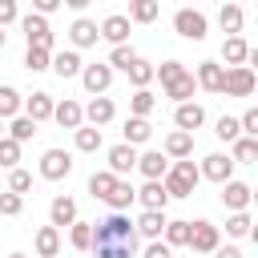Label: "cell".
Listing matches in <instances>:
<instances>
[{"instance_id":"7a4b0ae2","label":"cell","mask_w":258,"mask_h":258,"mask_svg":"<svg viewBox=\"0 0 258 258\" xmlns=\"http://www.w3.org/2000/svg\"><path fill=\"white\" fill-rule=\"evenodd\" d=\"M198 181H202V173H198V165L185 157V161H173L169 169H165V177H161V185H165V194L169 198H189L194 189H198Z\"/></svg>"},{"instance_id":"d6986e66","label":"cell","mask_w":258,"mask_h":258,"mask_svg":"<svg viewBox=\"0 0 258 258\" xmlns=\"http://www.w3.org/2000/svg\"><path fill=\"white\" fill-rule=\"evenodd\" d=\"M81 113H85V121H89L93 129H101V125H109V121H113V101H109V97H93Z\"/></svg>"},{"instance_id":"681fc988","label":"cell","mask_w":258,"mask_h":258,"mask_svg":"<svg viewBox=\"0 0 258 258\" xmlns=\"http://www.w3.org/2000/svg\"><path fill=\"white\" fill-rule=\"evenodd\" d=\"M238 129H242L246 137H258V109H246V113L238 117Z\"/></svg>"},{"instance_id":"8d00e7d4","label":"cell","mask_w":258,"mask_h":258,"mask_svg":"<svg viewBox=\"0 0 258 258\" xmlns=\"http://www.w3.org/2000/svg\"><path fill=\"white\" fill-rule=\"evenodd\" d=\"M32 133H36V125L20 113V117H12V125H8V133H4V137H12L16 145H24V141H32Z\"/></svg>"},{"instance_id":"4dcf8cb0","label":"cell","mask_w":258,"mask_h":258,"mask_svg":"<svg viewBox=\"0 0 258 258\" xmlns=\"http://www.w3.org/2000/svg\"><path fill=\"white\" fill-rule=\"evenodd\" d=\"M230 161H234V165H254V161H258V137H238Z\"/></svg>"},{"instance_id":"b9f144b4","label":"cell","mask_w":258,"mask_h":258,"mask_svg":"<svg viewBox=\"0 0 258 258\" xmlns=\"http://www.w3.org/2000/svg\"><path fill=\"white\" fill-rule=\"evenodd\" d=\"M133 60H137V52H133L129 44H117V48L109 52V60H105V64H109V69H121V73H125V69L133 64Z\"/></svg>"},{"instance_id":"f6af8a7d","label":"cell","mask_w":258,"mask_h":258,"mask_svg":"<svg viewBox=\"0 0 258 258\" xmlns=\"http://www.w3.org/2000/svg\"><path fill=\"white\" fill-rule=\"evenodd\" d=\"M16 161H20V145L12 137H0V165L4 169H16Z\"/></svg>"},{"instance_id":"ee69618b","label":"cell","mask_w":258,"mask_h":258,"mask_svg":"<svg viewBox=\"0 0 258 258\" xmlns=\"http://www.w3.org/2000/svg\"><path fill=\"white\" fill-rule=\"evenodd\" d=\"M48 60H52V52H44V48H28V52H24V69H28V73H44Z\"/></svg>"},{"instance_id":"1f68e13d","label":"cell","mask_w":258,"mask_h":258,"mask_svg":"<svg viewBox=\"0 0 258 258\" xmlns=\"http://www.w3.org/2000/svg\"><path fill=\"white\" fill-rule=\"evenodd\" d=\"M157 12H161V4H157V0H133V4H129V16H125V20L149 24V20H157Z\"/></svg>"},{"instance_id":"f5cc1de1","label":"cell","mask_w":258,"mask_h":258,"mask_svg":"<svg viewBox=\"0 0 258 258\" xmlns=\"http://www.w3.org/2000/svg\"><path fill=\"white\" fill-rule=\"evenodd\" d=\"M145 258H173V254H169V246H161V242H149Z\"/></svg>"},{"instance_id":"8fae6325","label":"cell","mask_w":258,"mask_h":258,"mask_svg":"<svg viewBox=\"0 0 258 258\" xmlns=\"http://www.w3.org/2000/svg\"><path fill=\"white\" fill-rule=\"evenodd\" d=\"M81 85H85L93 97H101V93L113 85V69H109V64H85V69H81Z\"/></svg>"},{"instance_id":"4316f807","label":"cell","mask_w":258,"mask_h":258,"mask_svg":"<svg viewBox=\"0 0 258 258\" xmlns=\"http://www.w3.org/2000/svg\"><path fill=\"white\" fill-rule=\"evenodd\" d=\"M133 202H137V189H133L129 181H117V185H113V194L105 198V206H109L113 214H125V210H129Z\"/></svg>"},{"instance_id":"3957f363","label":"cell","mask_w":258,"mask_h":258,"mask_svg":"<svg viewBox=\"0 0 258 258\" xmlns=\"http://www.w3.org/2000/svg\"><path fill=\"white\" fill-rule=\"evenodd\" d=\"M93 242H125V246H137V230H133L129 214H109V218L93 222Z\"/></svg>"},{"instance_id":"5bb4252c","label":"cell","mask_w":258,"mask_h":258,"mask_svg":"<svg viewBox=\"0 0 258 258\" xmlns=\"http://www.w3.org/2000/svg\"><path fill=\"white\" fill-rule=\"evenodd\" d=\"M137 169L145 173V181H161L165 169H169V157L161 149H149V153H137Z\"/></svg>"},{"instance_id":"ffe728a7","label":"cell","mask_w":258,"mask_h":258,"mask_svg":"<svg viewBox=\"0 0 258 258\" xmlns=\"http://www.w3.org/2000/svg\"><path fill=\"white\" fill-rule=\"evenodd\" d=\"M137 202H141L145 210H161V214H165L169 194H165V185H161V181H145V185L137 189Z\"/></svg>"},{"instance_id":"816d5d0a","label":"cell","mask_w":258,"mask_h":258,"mask_svg":"<svg viewBox=\"0 0 258 258\" xmlns=\"http://www.w3.org/2000/svg\"><path fill=\"white\" fill-rule=\"evenodd\" d=\"M32 8H36V16H44V20H48V12H56V8H60V0H32Z\"/></svg>"},{"instance_id":"9a60e30c","label":"cell","mask_w":258,"mask_h":258,"mask_svg":"<svg viewBox=\"0 0 258 258\" xmlns=\"http://www.w3.org/2000/svg\"><path fill=\"white\" fill-rule=\"evenodd\" d=\"M52 121H56L60 129H73V133H77V129L85 125V113H81V105H77V101H69V97H64L60 105H52Z\"/></svg>"},{"instance_id":"f546056e","label":"cell","mask_w":258,"mask_h":258,"mask_svg":"<svg viewBox=\"0 0 258 258\" xmlns=\"http://www.w3.org/2000/svg\"><path fill=\"white\" fill-rule=\"evenodd\" d=\"M20 109H24V97H20L12 85H0V121L20 117Z\"/></svg>"},{"instance_id":"74e56055","label":"cell","mask_w":258,"mask_h":258,"mask_svg":"<svg viewBox=\"0 0 258 258\" xmlns=\"http://www.w3.org/2000/svg\"><path fill=\"white\" fill-rule=\"evenodd\" d=\"M218 20H222V28H226L230 36H238V28H242V8H238V4H222Z\"/></svg>"},{"instance_id":"9f6ffc18","label":"cell","mask_w":258,"mask_h":258,"mask_svg":"<svg viewBox=\"0 0 258 258\" xmlns=\"http://www.w3.org/2000/svg\"><path fill=\"white\" fill-rule=\"evenodd\" d=\"M8 258H28V254H8Z\"/></svg>"},{"instance_id":"6f0895ef","label":"cell","mask_w":258,"mask_h":258,"mask_svg":"<svg viewBox=\"0 0 258 258\" xmlns=\"http://www.w3.org/2000/svg\"><path fill=\"white\" fill-rule=\"evenodd\" d=\"M0 137H4V121H0Z\"/></svg>"},{"instance_id":"6da1fadb","label":"cell","mask_w":258,"mask_h":258,"mask_svg":"<svg viewBox=\"0 0 258 258\" xmlns=\"http://www.w3.org/2000/svg\"><path fill=\"white\" fill-rule=\"evenodd\" d=\"M153 77H161V89H165V97H173L177 105H185V101L194 97V89H198L194 73H189L181 60H161V69H153Z\"/></svg>"},{"instance_id":"2e32d148","label":"cell","mask_w":258,"mask_h":258,"mask_svg":"<svg viewBox=\"0 0 258 258\" xmlns=\"http://www.w3.org/2000/svg\"><path fill=\"white\" fill-rule=\"evenodd\" d=\"M97 32L117 48V44H125V40H129V20H125L121 12H113V16H105V20H101V28H97Z\"/></svg>"},{"instance_id":"d6a6232c","label":"cell","mask_w":258,"mask_h":258,"mask_svg":"<svg viewBox=\"0 0 258 258\" xmlns=\"http://www.w3.org/2000/svg\"><path fill=\"white\" fill-rule=\"evenodd\" d=\"M73 141H77V149H81V153H97V149H101V129L81 125V129L73 133Z\"/></svg>"},{"instance_id":"db71d44e","label":"cell","mask_w":258,"mask_h":258,"mask_svg":"<svg viewBox=\"0 0 258 258\" xmlns=\"http://www.w3.org/2000/svg\"><path fill=\"white\" fill-rule=\"evenodd\" d=\"M214 258H242V250H238V246H218Z\"/></svg>"},{"instance_id":"7402d4cb","label":"cell","mask_w":258,"mask_h":258,"mask_svg":"<svg viewBox=\"0 0 258 258\" xmlns=\"http://www.w3.org/2000/svg\"><path fill=\"white\" fill-rule=\"evenodd\" d=\"M133 230H137L141 238L157 242V238H161V230H165V214H161V210H145V214L133 222Z\"/></svg>"},{"instance_id":"7dc6e473","label":"cell","mask_w":258,"mask_h":258,"mask_svg":"<svg viewBox=\"0 0 258 258\" xmlns=\"http://www.w3.org/2000/svg\"><path fill=\"white\" fill-rule=\"evenodd\" d=\"M250 226H254V222H250V214H230L226 234H230V238H246V234H250Z\"/></svg>"},{"instance_id":"ab89813d","label":"cell","mask_w":258,"mask_h":258,"mask_svg":"<svg viewBox=\"0 0 258 258\" xmlns=\"http://www.w3.org/2000/svg\"><path fill=\"white\" fill-rule=\"evenodd\" d=\"M165 242L169 246H189V222H165Z\"/></svg>"},{"instance_id":"f1b7e54d","label":"cell","mask_w":258,"mask_h":258,"mask_svg":"<svg viewBox=\"0 0 258 258\" xmlns=\"http://www.w3.org/2000/svg\"><path fill=\"white\" fill-rule=\"evenodd\" d=\"M69 36H73V44H77V48H89V44H97V36H101V32H97V24H93V20L77 16V20H73V28H69Z\"/></svg>"},{"instance_id":"11a10c76","label":"cell","mask_w":258,"mask_h":258,"mask_svg":"<svg viewBox=\"0 0 258 258\" xmlns=\"http://www.w3.org/2000/svg\"><path fill=\"white\" fill-rule=\"evenodd\" d=\"M4 40H8V36H4V28H0V48H4Z\"/></svg>"},{"instance_id":"5b68a950","label":"cell","mask_w":258,"mask_h":258,"mask_svg":"<svg viewBox=\"0 0 258 258\" xmlns=\"http://www.w3.org/2000/svg\"><path fill=\"white\" fill-rule=\"evenodd\" d=\"M20 28H24L28 48H44V52H52V28H48V20H44V16L28 12V16H20Z\"/></svg>"},{"instance_id":"d4e9b609","label":"cell","mask_w":258,"mask_h":258,"mask_svg":"<svg viewBox=\"0 0 258 258\" xmlns=\"http://www.w3.org/2000/svg\"><path fill=\"white\" fill-rule=\"evenodd\" d=\"M194 153V133H181V129H173L169 137H165V157H173V161H185Z\"/></svg>"},{"instance_id":"52a82bcc","label":"cell","mask_w":258,"mask_h":258,"mask_svg":"<svg viewBox=\"0 0 258 258\" xmlns=\"http://www.w3.org/2000/svg\"><path fill=\"white\" fill-rule=\"evenodd\" d=\"M69 173H73V153H64V149H44L40 153V177L44 181H60Z\"/></svg>"},{"instance_id":"44dd1931","label":"cell","mask_w":258,"mask_h":258,"mask_svg":"<svg viewBox=\"0 0 258 258\" xmlns=\"http://www.w3.org/2000/svg\"><path fill=\"white\" fill-rule=\"evenodd\" d=\"M48 218H52L48 226H56V230H60V226H73V222H77V202H73V198H64V194H60V198H52Z\"/></svg>"},{"instance_id":"e575fe53","label":"cell","mask_w":258,"mask_h":258,"mask_svg":"<svg viewBox=\"0 0 258 258\" xmlns=\"http://www.w3.org/2000/svg\"><path fill=\"white\" fill-rule=\"evenodd\" d=\"M89 250H93L97 258H133L137 246H125V242H93Z\"/></svg>"},{"instance_id":"484cf974","label":"cell","mask_w":258,"mask_h":258,"mask_svg":"<svg viewBox=\"0 0 258 258\" xmlns=\"http://www.w3.org/2000/svg\"><path fill=\"white\" fill-rule=\"evenodd\" d=\"M246 56H250V44H246L242 36H226V44H222V60H226L230 69H242Z\"/></svg>"},{"instance_id":"836d02e7","label":"cell","mask_w":258,"mask_h":258,"mask_svg":"<svg viewBox=\"0 0 258 258\" xmlns=\"http://www.w3.org/2000/svg\"><path fill=\"white\" fill-rule=\"evenodd\" d=\"M113 185H117V177H113L109 169H97V173L89 177V194H93V198H101V202L113 194Z\"/></svg>"},{"instance_id":"f35d334b","label":"cell","mask_w":258,"mask_h":258,"mask_svg":"<svg viewBox=\"0 0 258 258\" xmlns=\"http://www.w3.org/2000/svg\"><path fill=\"white\" fill-rule=\"evenodd\" d=\"M125 73H129V81H133L137 89H145V85L153 81V64H149V60H141V56H137V60L125 69Z\"/></svg>"},{"instance_id":"9c48e42d","label":"cell","mask_w":258,"mask_h":258,"mask_svg":"<svg viewBox=\"0 0 258 258\" xmlns=\"http://www.w3.org/2000/svg\"><path fill=\"white\" fill-rule=\"evenodd\" d=\"M198 173L210 177V181H218V185H226V181H234V161H230L226 153H210V157L198 165Z\"/></svg>"},{"instance_id":"cb8c5ba5","label":"cell","mask_w":258,"mask_h":258,"mask_svg":"<svg viewBox=\"0 0 258 258\" xmlns=\"http://www.w3.org/2000/svg\"><path fill=\"white\" fill-rule=\"evenodd\" d=\"M121 133H125V141H121V145H133V149H137V145H145V141L153 137V125H149L145 117H129Z\"/></svg>"},{"instance_id":"7bdbcfd3","label":"cell","mask_w":258,"mask_h":258,"mask_svg":"<svg viewBox=\"0 0 258 258\" xmlns=\"http://www.w3.org/2000/svg\"><path fill=\"white\" fill-rule=\"evenodd\" d=\"M28 189H32V173L16 165V169L8 173V194H16V198H20V194H28Z\"/></svg>"},{"instance_id":"8992f818","label":"cell","mask_w":258,"mask_h":258,"mask_svg":"<svg viewBox=\"0 0 258 258\" xmlns=\"http://www.w3.org/2000/svg\"><path fill=\"white\" fill-rule=\"evenodd\" d=\"M258 89V77H254V69H226V77H222V93L226 97H250Z\"/></svg>"},{"instance_id":"ac0fdd59","label":"cell","mask_w":258,"mask_h":258,"mask_svg":"<svg viewBox=\"0 0 258 258\" xmlns=\"http://www.w3.org/2000/svg\"><path fill=\"white\" fill-rule=\"evenodd\" d=\"M52 97L48 93H32V97H24V117L32 121V125H40V121H48L52 117Z\"/></svg>"},{"instance_id":"f907efd6","label":"cell","mask_w":258,"mask_h":258,"mask_svg":"<svg viewBox=\"0 0 258 258\" xmlns=\"http://www.w3.org/2000/svg\"><path fill=\"white\" fill-rule=\"evenodd\" d=\"M16 16H20V12H16V0H0V28H4V24H12Z\"/></svg>"},{"instance_id":"bcb514c9","label":"cell","mask_w":258,"mask_h":258,"mask_svg":"<svg viewBox=\"0 0 258 258\" xmlns=\"http://www.w3.org/2000/svg\"><path fill=\"white\" fill-rule=\"evenodd\" d=\"M214 133H218L222 141H238V137H242V129H238V117H218Z\"/></svg>"},{"instance_id":"277c9868","label":"cell","mask_w":258,"mask_h":258,"mask_svg":"<svg viewBox=\"0 0 258 258\" xmlns=\"http://www.w3.org/2000/svg\"><path fill=\"white\" fill-rule=\"evenodd\" d=\"M206 12H198V8H177L173 12V32L177 36H185V40H206Z\"/></svg>"},{"instance_id":"c3c4849f","label":"cell","mask_w":258,"mask_h":258,"mask_svg":"<svg viewBox=\"0 0 258 258\" xmlns=\"http://www.w3.org/2000/svg\"><path fill=\"white\" fill-rule=\"evenodd\" d=\"M24 210V198H16V194H0V214L4 218H16Z\"/></svg>"},{"instance_id":"4fadbf2b","label":"cell","mask_w":258,"mask_h":258,"mask_svg":"<svg viewBox=\"0 0 258 258\" xmlns=\"http://www.w3.org/2000/svg\"><path fill=\"white\" fill-rule=\"evenodd\" d=\"M129 169H137V149H133V145H113V149H109V173L121 181Z\"/></svg>"},{"instance_id":"ba28073f","label":"cell","mask_w":258,"mask_h":258,"mask_svg":"<svg viewBox=\"0 0 258 258\" xmlns=\"http://www.w3.org/2000/svg\"><path fill=\"white\" fill-rule=\"evenodd\" d=\"M189 246H194L198 254H214V250L222 246V238H218V226H214V222H206V218L189 222Z\"/></svg>"},{"instance_id":"d590c367","label":"cell","mask_w":258,"mask_h":258,"mask_svg":"<svg viewBox=\"0 0 258 258\" xmlns=\"http://www.w3.org/2000/svg\"><path fill=\"white\" fill-rule=\"evenodd\" d=\"M153 105H157V97H153L149 89H137V93L129 97V109H133V117H145V121H149V113H153Z\"/></svg>"},{"instance_id":"603a6c76","label":"cell","mask_w":258,"mask_h":258,"mask_svg":"<svg viewBox=\"0 0 258 258\" xmlns=\"http://www.w3.org/2000/svg\"><path fill=\"white\" fill-rule=\"evenodd\" d=\"M222 77H226V69H222V64H214V60H202L194 81H198L206 93H222Z\"/></svg>"},{"instance_id":"83f0119b","label":"cell","mask_w":258,"mask_h":258,"mask_svg":"<svg viewBox=\"0 0 258 258\" xmlns=\"http://www.w3.org/2000/svg\"><path fill=\"white\" fill-rule=\"evenodd\" d=\"M32 246H36L40 258H56V250H60V230H56V226H40Z\"/></svg>"},{"instance_id":"7c38bea8","label":"cell","mask_w":258,"mask_h":258,"mask_svg":"<svg viewBox=\"0 0 258 258\" xmlns=\"http://www.w3.org/2000/svg\"><path fill=\"white\" fill-rule=\"evenodd\" d=\"M173 125H177L181 133H194V129H202V125H206V109H202V105H194V101H185V105H177V109H173Z\"/></svg>"},{"instance_id":"e0dca14e","label":"cell","mask_w":258,"mask_h":258,"mask_svg":"<svg viewBox=\"0 0 258 258\" xmlns=\"http://www.w3.org/2000/svg\"><path fill=\"white\" fill-rule=\"evenodd\" d=\"M48 69L64 81V77H81V69H85V60L77 56V48H64V52H56L52 60H48Z\"/></svg>"},{"instance_id":"60d3db41","label":"cell","mask_w":258,"mask_h":258,"mask_svg":"<svg viewBox=\"0 0 258 258\" xmlns=\"http://www.w3.org/2000/svg\"><path fill=\"white\" fill-rule=\"evenodd\" d=\"M69 242H73L77 250H89V246H93V222H73Z\"/></svg>"},{"instance_id":"30bf717a","label":"cell","mask_w":258,"mask_h":258,"mask_svg":"<svg viewBox=\"0 0 258 258\" xmlns=\"http://www.w3.org/2000/svg\"><path fill=\"white\" fill-rule=\"evenodd\" d=\"M250 198H254V189H250L246 181H226V185H222V206H226L230 214H246Z\"/></svg>"}]
</instances>
